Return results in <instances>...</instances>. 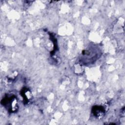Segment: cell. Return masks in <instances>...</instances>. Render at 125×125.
<instances>
[{
	"mask_svg": "<svg viewBox=\"0 0 125 125\" xmlns=\"http://www.w3.org/2000/svg\"><path fill=\"white\" fill-rule=\"evenodd\" d=\"M1 104L9 113H15L19 108L18 100L15 95L5 96L1 100Z\"/></svg>",
	"mask_w": 125,
	"mask_h": 125,
	"instance_id": "6da1fadb",
	"label": "cell"
},
{
	"mask_svg": "<svg viewBox=\"0 0 125 125\" xmlns=\"http://www.w3.org/2000/svg\"><path fill=\"white\" fill-rule=\"evenodd\" d=\"M92 113L97 118L101 117L105 113L104 108L102 106H94L92 109Z\"/></svg>",
	"mask_w": 125,
	"mask_h": 125,
	"instance_id": "7a4b0ae2",
	"label": "cell"
},
{
	"mask_svg": "<svg viewBox=\"0 0 125 125\" xmlns=\"http://www.w3.org/2000/svg\"><path fill=\"white\" fill-rule=\"evenodd\" d=\"M21 94L23 98V101L25 102L28 103L30 100V99L31 98V96H32L31 92L29 90V89H28V88H23L21 90Z\"/></svg>",
	"mask_w": 125,
	"mask_h": 125,
	"instance_id": "3957f363",
	"label": "cell"
}]
</instances>
